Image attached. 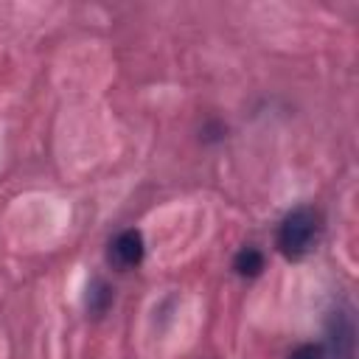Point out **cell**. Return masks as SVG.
Instances as JSON below:
<instances>
[{
  "label": "cell",
  "instance_id": "obj_1",
  "mask_svg": "<svg viewBox=\"0 0 359 359\" xmlns=\"http://www.w3.org/2000/svg\"><path fill=\"white\" fill-rule=\"evenodd\" d=\"M317 238V213L309 208H297L292 210L278 230V247L286 258H300L311 250Z\"/></svg>",
  "mask_w": 359,
  "mask_h": 359
},
{
  "label": "cell",
  "instance_id": "obj_2",
  "mask_svg": "<svg viewBox=\"0 0 359 359\" xmlns=\"http://www.w3.org/2000/svg\"><path fill=\"white\" fill-rule=\"evenodd\" d=\"M112 261L123 269L129 266H137L140 258H143V236L137 230H123L115 241H112V250H109Z\"/></svg>",
  "mask_w": 359,
  "mask_h": 359
},
{
  "label": "cell",
  "instance_id": "obj_3",
  "mask_svg": "<svg viewBox=\"0 0 359 359\" xmlns=\"http://www.w3.org/2000/svg\"><path fill=\"white\" fill-rule=\"evenodd\" d=\"M233 266H236L238 275H250V278H252V275H258V272L264 269V255H261L258 250L247 247V250H241V252L236 255Z\"/></svg>",
  "mask_w": 359,
  "mask_h": 359
},
{
  "label": "cell",
  "instance_id": "obj_4",
  "mask_svg": "<svg viewBox=\"0 0 359 359\" xmlns=\"http://www.w3.org/2000/svg\"><path fill=\"white\" fill-rule=\"evenodd\" d=\"M109 300H112V292H109V286H107L104 280H95V283H93V289H90V297H87V306H90V311L101 314V311L109 306Z\"/></svg>",
  "mask_w": 359,
  "mask_h": 359
},
{
  "label": "cell",
  "instance_id": "obj_5",
  "mask_svg": "<svg viewBox=\"0 0 359 359\" xmlns=\"http://www.w3.org/2000/svg\"><path fill=\"white\" fill-rule=\"evenodd\" d=\"M289 359H323V348L320 345H300L297 351H292Z\"/></svg>",
  "mask_w": 359,
  "mask_h": 359
}]
</instances>
